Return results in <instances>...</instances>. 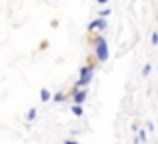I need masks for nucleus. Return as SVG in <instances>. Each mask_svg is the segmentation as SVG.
<instances>
[{
	"instance_id": "obj_4",
	"label": "nucleus",
	"mask_w": 158,
	"mask_h": 144,
	"mask_svg": "<svg viewBox=\"0 0 158 144\" xmlns=\"http://www.w3.org/2000/svg\"><path fill=\"white\" fill-rule=\"evenodd\" d=\"M86 90L84 88H78V90H72V100H74V104H82V102L86 100Z\"/></svg>"
},
{
	"instance_id": "obj_11",
	"label": "nucleus",
	"mask_w": 158,
	"mask_h": 144,
	"mask_svg": "<svg viewBox=\"0 0 158 144\" xmlns=\"http://www.w3.org/2000/svg\"><path fill=\"white\" fill-rule=\"evenodd\" d=\"M152 44L158 46V32H152Z\"/></svg>"
},
{
	"instance_id": "obj_15",
	"label": "nucleus",
	"mask_w": 158,
	"mask_h": 144,
	"mask_svg": "<svg viewBox=\"0 0 158 144\" xmlns=\"http://www.w3.org/2000/svg\"><path fill=\"white\" fill-rule=\"evenodd\" d=\"M98 4H108V0H96Z\"/></svg>"
},
{
	"instance_id": "obj_13",
	"label": "nucleus",
	"mask_w": 158,
	"mask_h": 144,
	"mask_svg": "<svg viewBox=\"0 0 158 144\" xmlns=\"http://www.w3.org/2000/svg\"><path fill=\"white\" fill-rule=\"evenodd\" d=\"M146 128H148V130H156V128H154V124H152V122H146Z\"/></svg>"
},
{
	"instance_id": "obj_1",
	"label": "nucleus",
	"mask_w": 158,
	"mask_h": 144,
	"mask_svg": "<svg viewBox=\"0 0 158 144\" xmlns=\"http://www.w3.org/2000/svg\"><path fill=\"white\" fill-rule=\"evenodd\" d=\"M92 48H94V56L98 62H106L110 50H108V42L104 40V36H94L92 38Z\"/></svg>"
},
{
	"instance_id": "obj_8",
	"label": "nucleus",
	"mask_w": 158,
	"mask_h": 144,
	"mask_svg": "<svg viewBox=\"0 0 158 144\" xmlns=\"http://www.w3.org/2000/svg\"><path fill=\"white\" fill-rule=\"evenodd\" d=\"M36 114H38V110H36V108H30V110H28V122H32V120H34V118H36Z\"/></svg>"
},
{
	"instance_id": "obj_6",
	"label": "nucleus",
	"mask_w": 158,
	"mask_h": 144,
	"mask_svg": "<svg viewBox=\"0 0 158 144\" xmlns=\"http://www.w3.org/2000/svg\"><path fill=\"white\" fill-rule=\"evenodd\" d=\"M70 112H72V114H74V116H76V118H80L82 114H84V110H82V104H74Z\"/></svg>"
},
{
	"instance_id": "obj_14",
	"label": "nucleus",
	"mask_w": 158,
	"mask_h": 144,
	"mask_svg": "<svg viewBox=\"0 0 158 144\" xmlns=\"http://www.w3.org/2000/svg\"><path fill=\"white\" fill-rule=\"evenodd\" d=\"M64 144H78V140H66Z\"/></svg>"
},
{
	"instance_id": "obj_2",
	"label": "nucleus",
	"mask_w": 158,
	"mask_h": 144,
	"mask_svg": "<svg viewBox=\"0 0 158 144\" xmlns=\"http://www.w3.org/2000/svg\"><path fill=\"white\" fill-rule=\"evenodd\" d=\"M94 68H96V64H86V66L80 68V78L76 80V84H74L72 90H78V88H84L86 84H90L94 78Z\"/></svg>"
},
{
	"instance_id": "obj_7",
	"label": "nucleus",
	"mask_w": 158,
	"mask_h": 144,
	"mask_svg": "<svg viewBox=\"0 0 158 144\" xmlns=\"http://www.w3.org/2000/svg\"><path fill=\"white\" fill-rule=\"evenodd\" d=\"M66 98H68V96H66L64 92H56V94H52V100H54V102H64Z\"/></svg>"
},
{
	"instance_id": "obj_9",
	"label": "nucleus",
	"mask_w": 158,
	"mask_h": 144,
	"mask_svg": "<svg viewBox=\"0 0 158 144\" xmlns=\"http://www.w3.org/2000/svg\"><path fill=\"white\" fill-rule=\"evenodd\" d=\"M106 16H110V8H104V10L98 12V18H106Z\"/></svg>"
},
{
	"instance_id": "obj_5",
	"label": "nucleus",
	"mask_w": 158,
	"mask_h": 144,
	"mask_svg": "<svg viewBox=\"0 0 158 144\" xmlns=\"http://www.w3.org/2000/svg\"><path fill=\"white\" fill-rule=\"evenodd\" d=\"M40 100H42V102L52 100V94H50V90H48V88H42V90H40Z\"/></svg>"
},
{
	"instance_id": "obj_12",
	"label": "nucleus",
	"mask_w": 158,
	"mask_h": 144,
	"mask_svg": "<svg viewBox=\"0 0 158 144\" xmlns=\"http://www.w3.org/2000/svg\"><path fill=\"white\" fill-rule=\"evenodd\" d=\"M138 138H140V142H146V132H144L142 128H140V136Z\"/></svg>"
},
{
	"instance_id": "obj_10",
	"label": "nucleus",
	"mask_w": 158,
	"mask_h": 144,
	"mask_svg": "<svg viewBox=\"0 0 158 144\" xmlns=\"http://www.w3.org/2000/svg\"><path fill=\"white\" fill-rule=\"evenodd\" d=\"M150 70H152V66H150V64H146V66L142 68V74H144V76H148V74H150Z\"/></svg>"
},
{
	"instance_id": "obj_3",
	"label": "nucleus",
	"mask_w": 158,
	"mask_h": 144,
	"mask_svg": "<svg viewBox=\"0 0 158 144\" xmlns=\"http://www.w3.org/2000/svg\"><path fill=\"white\" fill-rule=\"evenodd\" d=\"M106 26H108L106 18H96V20H92V22L88 24V32H94V30H104Z\"/></svg>"
}]
</instances>
